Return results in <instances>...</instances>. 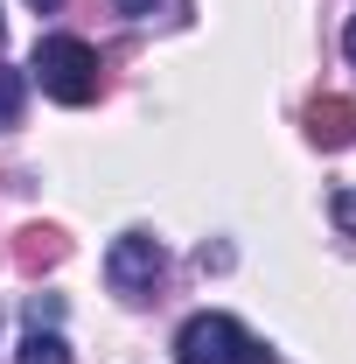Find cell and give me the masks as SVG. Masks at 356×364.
I'll list each match as a JSON object with an SVG mask.
<instances>
[{"instance_id":"1","label":"cell","mask_w":356,"mask_h":364,"mask_svg":"<svg viewBox=\"0 0 356 364\" xmlns=\"http://www.w3.org/2000/svg\"><path fill=\"white\" fill-rule=\"evenodd\" d=\"M28 77L43 85V98L56 105H91L98 85H105V70H98V49L77 43V36H43L35 56H28Z\"/></svg>"},{"instance_id":"2","label":"cell","mask_w":356,"mask_h":364,"mask_svg":"<svg viewBox=\"0 0 356 364\" xmlns=\"http://www.w3.org/2000/svg\"><path fill=\"white\" fill-rule=\"evenodd\" d=\"M175 364H272V350L223 309H203L175 329Z\"/></svg>"},{"instance_id":"3","label":"cell","mask_w":356,"mask_h":364,"mask_svg":"<svg viewBox=\"0 0 356 364\" xmlns=\"http://www.w3.org/2000/svg\"><path fill=\"white\" fill-rule=\"evenodd\" d=\"M161 273H168L161 238H147V231H119V238H112V252H105V280H112L119 301H147V294L161 287Z\"/></svg>"},{"instance_id":"4","label":"cell","mask_w":356,"mask_h":364,"mask_svg":"<svg viewBox=\"0 0 356 364\" xmlns=\"http://www.w3.org/2000/svg\"><path fill=\"white\" fill-rule=\"evenodd\" d=\"M301 119H308L314 147H350V140H356V105H350V98H314Z\"/></svg>"},{"instance_id":"5","label":"cell","mask_w":356,"mask_h":364,"mask_svg":"<svg viewBox=\"0 0 356 364\" xmlns=\"http://www.w3.org/2000/svg\"><path fill=\"white\" fill-rule=\"evenodd\" d=\"M14 259L35 273V267H56L63 259V231H49V225H28L21 231V245H14Z\"/></svg>"},{"instance_id":"6","label":"cell","mask_w":356,"mask_h":364,"mask_svg":"<svg viewBox=\"0 0 356 364\" xmlns=\"http://www.w3.org/2000/svg\"><path fill=\"white\" fill-rule=\"evenodd\" d=\"M14 364H70V343H63V329H28V336L14 343Z\"/></svg>"},{"instance_id":"7","label":"cell","mask_w":356,"mask_h":364,"mask_svg":"<svg viewBox=\"0 0 356 364\" xmlns=\"http://www.w3.org/2000/svg\"><path fill=\"white\" fill-rule=\"evenodd\" d=\"M21 119V70H0V134Z\"/></svg>"},{"instance_id":"8","label":"cell","mask_w":356,"mask_h":364,"mask_svg":"<svg viewBox=\"0 0 356 364\" xmlns=\"http://www.w3.org/2000/svg\"><path fill=\"white\" fill-rule=\"evenodd\" d=\"M63 322V301L56 294H28V329H56Z\"/></svg>"},{"instance_id":"9","label":"cell","mask_w":356,"mask_h":364,"mask_svg":"<svg viewBox=\"0 0 356 364\" xmlns=\"http://www.w3.org/2000/svg\"><path fill=\"white\" fill-rule=\"evenodd\" d=\"M328 218H335L343 238H356V189H335V196H328Z\"/></svg>"},{"instance_id":"10","label":"cell","mask_w":356,"mask_h":364,"mask_svg":"<svg viewBox=\"0 0 356 364\" xmlns=\"http://www.w3.org/2000/svg\"><path fill=\"white\" fill-rule=\"evenodd\" d=\"M112 7H119V14H133V21H140V14H154V0H112Z\"/></svg>"},{"instance_id":"11","label":"cell","mask_w":356,"mask_h":364,"mask_svg":"<svg viewBox=\"0 0 356 364\" xmlns=\"http://www.w3.org/2000/svg\"><path fill=\"white\" fill-rule=\"evenodd\" d=\"M343 56L356 63V14H350V28H343Z\"/></svg>"},{"instance_id":"12","label":"cell","mask_w":356,"mask_h":364,"mask_svg":"<svg viewBox=\"0 0 356 364\" xmlns=\"http://www.w3.org/2000/svg\"><path fill=\"white\" fill-rule=\"evenodd\" d=\"M28 7H35V14H56V7H63V0H28Z\"/></svg>"},{"instance_id":"13","label":"cell","mask_w":356,"mask_h":364,"mask_svg":"<svg viewBox=\"0 0 356 364\" xmlns=\"http://www.w3.org/2000/svg\"><path fill=\"white\" fill-rule=\"evenodd\" d=\"M0 36H7V21H0Z\"/></svg>"}]
</instances>
